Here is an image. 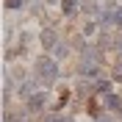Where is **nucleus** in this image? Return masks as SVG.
Wrapping results in <instances>:
<instances>
[{
  "mask_svg": "<svg viewBox=\"0 0 122 122\" xmlns=\"http://www.w3.org/2000/svg\"><path fill=\"white\" fill-rule=\"evenodd\" d=\"M36 78L45 86H50L56 78H58V64H56L53 58H39L36 61Z\"/></svg>",
  "mask_w": 122,
  "mask_h": 122,
  "instance_id": "1",
  "label": "nucleus"
},
{
  "mask_svg": "<svg viewBox=\"0 0 122 122\" xmlns=\"http://www.w3.org/2000/svg\"><path fill=\"white\" fill-rule=\"evenodd\" d=\"M45 103H47V94L45 92H36L33 97H28V111H42Z\"/></svg>",
  "mask_w": 122,
  "mask_h": 122,
  "instance_id": "2",
  "label": "nucleus"
},
{
  "mask_svg": "<svg viewBox=\"0 0 122 122\" xmlns=\"http://www.w3.org/2000/svg\"><path fill=\"white\" fill-rule=\"evenodd\" d=\"M42 47H45V50H50V47H56V30H53V28L42 30Z\"/></svg>",
  "mask_w": 122,
  "mask_h": 122,
  "instance_id": "3",
  "label": "nucleus"
},
{
  "mask_svg": "<svg viewBox=\"0 0 122 122\" xmlns=\"http://www.w3.org/2000/svg\"><path fill=\"white\" fill-rule=\"evenodd\" d=\"M61 11H64V17H72L78 11V0H61Z\"/></svg>",
  "mask_w": 122,
  "mask_h": 122,
  "instance_id": "4",
  "label": "nucleus"
},
{
  "mask_svg": "<svg viewBox=\"0 0 122 122\" xmlns=\"http://www.w3.org/2000/svg\"><path fill=\"white\" fill-rule=\"evenodd\" d=\"M81 8H83L86 14H94L97 11V0H81Z\"/></svg>",
  "mask_w": 122,
  "mask_h": 122,
  "instance_id": "5",
  "label": "nucleus"
},
{
  "mask_svg": "<svg viewBox=\"0 0 122 122\" xmlns=\"http://www.w3.org/2000/svg\"><path fill=\"white\" fill-rule=\"evenodd\" d=\"M106 106L111 108V111H119L122 103H119V97H117V94H108V97H106Z\"/></svg>",
  "mask_w": 122,
  "mask_h": 122,
  "instance_id": "6",
  "label": "nucleus"
},
{
  "mask_svg": "<svg viewBox=\"0 0 122 122\" xmlns=\"http://www.w3.org/2000/svg\"><path fill=\"white\" fill-rule=\"evenodd\" d=\"M30 86H33V83H20V89H17L20 97H33V94H36V92H30Z\"/></svg>",
  "mask_w": 122,
  "mask_h": 122,
  "instance_id": "7",
  "label": "nucleus"
},
{
  "mask_svg": "<svg viewBox=\"0 0 122 122\" xmlns=\"http://www.w3.org/2000/svg\"><path fill=\"white\" fill-rule=\"evenodd\" d=\"M94 72H97V67H94V64H81V75H94Z\"/></svg>",
  "mask_w": 122,
  "mask_h": 122,
  "instance_id": "8",
  "label": "nucleus"
},
{
  "mask_svg": "<svg viewBox=\"0 0 122 122\" xmlns=\"http://www.w3.org/2000/svg\"><path fill=\"white\" fill-rule=\"evenodd\" d=\"M45 122H69V119H67V117H61V114H47Z\"/></svg>",
  "mask_w": 122,
  "mask_h": 122,
  "instance_id": "9",
  "label": "nucleus"
},
{
  "mask_svg": "<svg viewBox=\"0 0 122 122\" xmlns=\"http://www.w3.org/2000/svg\"><path fill=\"white\" fill-rule=\"evenodd\" d=\"M6 6H8V8H22L25 0H6Z\"/></svg>",
  "mask_w": 122,
  "mask_h": 122,
  "instance_id": "10",
  "label": "nucleus"
},
{
  "mask_svg": "<svg viewBox=\"0 0 122 122\" xmlns=\"http://www.w3.org/2000/svg\"><path fill=\"white\" fill-rule=\"evenodd\" d=\"M97 92H106V94H108V92H111V83H108V81H100V83H97Z\"/></svg>",
  "mask_w": 122,
  "mask_h": 122,
  "instance_id": "11",
  "label": "nucleus"
},
{
  "mask_svg": "<svg viewBox=\"0 0 122 122\" xmlns=\"http://www.w3.org/2000/svg\"><path fill=\"white\" fill-rule=\"evenodd\" d=\"M111 78H114V81H122V64H117V67H114V72H111Z\"/></svg>",
  "mask_w": 122,
  "mask_h": 122,
  "instance_id": "12",
  "label": "nucleus"
},
{
  "mask_svg": "<svg viewBox=\"0 0 122 122\" xmlns=\"http://www.w3.org/2000/svg\"><path fill=\"white\" fill-rule=\"evenodd\" d=\"M114 22L122 25V8H117V11H114Z\"/></svg>",
  "mask_w": 122,
  "mask_h": 122,
  "instance_id": "13",
  "label": "nucleus"
},
{
  "mask_svg": "<svg viewBox=\"0 0 122 122\" xmlns=\"http://www.w3.org/2000/svg\"><path fill=\"white\" fill-rule=\"evenodd\" d=\"M94 28H97L94 22H86V25H83V30H86V33H94Z\"/></svg>",
  "mask_w": 122,
  "mask_h": 122,
  "instance_id": "14",
  "label": "nucleus"
},
{
  "mask_svg": "<svg viewBox=\"0 0 122 122\" xmlns=\"http://www.w3.org/2000/svg\"><path fill=\"white\" fill-rule=\"evenodd\" d=\"M97 122H114V119H108V117H100V119Z\"/></svg>",
  "mask_w": 122,
  "mask_h": 122,
  "instance_id": "15",
  "label": "nucleus"
},
{
  "mask_svg": "<svg viewBox=\"0 0 122 122\" xmlns=\"http://www.w3.org/2000/svg\"><path fill=\"white\" fill-rule=\"evenodd\" d=\"M47 3H58V0H47Z\"/></svg>",
  "mask_w": 122,
  "mask_h": 122,
  "instance_id": "16",
  "label": "nucleus"
},
{
  "mask_svg": "<svg viewBox=\"0 0 122 122\" xmlns=\"http://www.w3.org/2000/svg\"><path fill=\"white\" fill-rule=\"evenodd\" d=\"M117 47H119V50H122V42H119V45H117Z\"/></svg>",
  "mask_w": 122,
  "mask_h": 122,
  "instance_id": "17",
  "label": "nucleus"
}]
</instances>
